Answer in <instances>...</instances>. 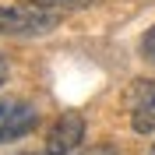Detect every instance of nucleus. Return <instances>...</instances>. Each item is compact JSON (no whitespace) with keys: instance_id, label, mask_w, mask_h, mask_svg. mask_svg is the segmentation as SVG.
<instances>
[{"instance_id":"5","label":"nucleus","mask_w":155,"mask_h":155,"mask_svg":"<svg viewBox=\"0 0 155 155\" xmlns=\"http://www.w3.org/2000/svg\"><path fill=\"white\" fill-rule=\"evenodd\" d=\"M28 4H39V7H85V4H92V0H28Z\"/></svg>"},{"instance_id":"4","label":"nucleus","mask_w":155,"mask_h":155,"mask_svg":"<svg viewBox=\"0 0 155 155\" xmlns=\"http://www.w3.org/2000/svg\"><path fill=\"white\" fill-rule=\"evenodd\" d=\"M127 109H130V127L137 134H152L155 130V78L152 81H137L130 88Z\"/></svg>"},{"instance_id":"1","label":"nucleus","mask_w":155,"mask_h":155,"mask_svg":"<svg viewBox=\"0 0 155 155\" xmlns=\"http://www.w3.org/2000/svg\"><path fill=\"white\" fill-rule=\"evenodd\" d=\"M60 25V14L39 4H14L0 7V35H49Z\"/></svg>"},{"instance_id":"7","label":"nucleus","mask_w":155,"mask_h":155,"mask_svg":"<svg viewBox=\"0 0 155 155\" xmlns=\"http://www.w3.org/2000/svg\"><path fill=\"white\" fill-rule=\"evenodd\" d=\"M4 78H7V60L0 57V85H4Z\"/></svg>"},{"instance_id":"8","label":"nucleus","mask_w":155,"mask_h":155,"mask_svg":"<svg viewBox=\"0 0 155 155\" xmlns=\"http://www.w3.org/2000/svg\"><path fill=\"white\" fill-rule=\"evenodd\" d=\"M148 155H155V145H152V152H148Z\"/></svg>"},{"instance_id":"3","label":"nucleus","mask_w":155,"mask_h":155,"mask_svg":"<svg viewBox=\"0 0 155 155\" xmlns=\"http://www.w3.org/2000/svg\"><path fill=\"white\" fill-rule=\"evenodd\" d=\"M81 141H85V116L81 113H64L46 137V152L49 155H71Z\"/></svg>"},{"instance_id":"6","label":"nucleus","mask_w":155,"mask_h":155,"mask_svg":"<svg viewBox=\"0 0 155 155\" xmlns=\"http://www.w3.org/2000/svg\"><path fill=\"white\" fill-rule=\"evenodd\" d=\"M141 57H145V60H152V64H155V28L148 32L145 39H141Z\"/></svg>"},{"instance_id":"9","label":"nucleus","mask_w":155,"mask_h":155,"mask_svg":"<svg viewBox=\"0 0 155 155\" xmlns=\"http://www.w3.org/2000/svg\"><path fill=\"white\" fill-rule=\"evenodd\" d=\"M46 155H49V152H46Z\"/></svg>"},{"instance_id":"2","label":"nucleus","mask_w":155,"mask_h":155,"mask_svg":"<svg viewBox=\"0 0 155 155\" xmlns=\"http://www.w3.org/2000/svg\"><path fill=\"white\" fill-rule=\"evenodd\" d=\"M35 124H39V109L32 102L14 99V95H0V145L25 137Z\"/></svg>"}]
</instances>
